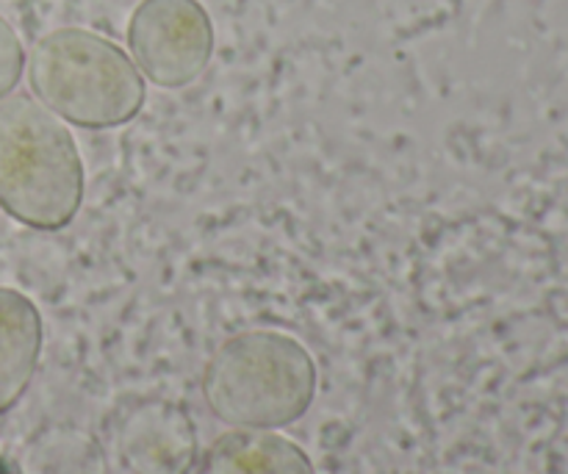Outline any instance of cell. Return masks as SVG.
Masks as SVG:
<instances>
[{
  "mask_svg": "<svg viewBox=\"0 0 568 474\" xmlns=\"http://www.w3.org/2000/svg\"><path fill=\"white\" fill-rule=\"evenodd\" d=\"M87 189L81 150L64 120L33 94L0 98V211L53 233L78 216Z\"/></svg>",
  "mask_w": 568,
  "mask_h": 474,
  "instance_id": "cell-1",
  "label": "cell"
},
{
  "mask_svg": "<svg viewBox=\"0 0 568 474\" xmlns=\"http://www.w3.org/2000/svg\"><path fill=\"white\" fill-rule=\"evenodd\" d=\"M316 364L281 331H244L216 347L203 372L211 414L231 427L277 431L303 420L316 397Z\"/></svg>",
  "mask_w": 568,
  "mask_h": 474,
  "instance_id": "cell-2",
  "label": "cell"
},
{
  "mask_svg": "<svg viewBox=\"0 0 568 474\" xmlns=\"http://www.w3.org/2000/svg\"><path fill=\"white\" fill-rule=\"evenodd\" d=\"M31 94L59 120L87 131L128 125L148 87L131 56L87 28H55L26 59Z\"/></svg>",
  "mask_w": 568,
  "mask_h": 474,
  "instance_id": "cell-3",
  "label": "cell"
},
{
  "mask_svg": "<svg viewBox=\"0 0 568 474\" xmlns=\"http://www.w3.org/2000/svg\"><path fill=\"white\" fill-rule=\"evenodd\" d=\"M128 50L153 87L183 89L214 56V22L200 0H142L128 20Z\"/></svg>",
  "mask_w": 568,
  "mask_h": 474,
  "instance_id": "cell-4",
  "label": "cell"
},
{
  "mask_svg": "<svg viewBox=\"0 0 568 474\" xmlns=\"http://www.w3.org/2000/svg\"><path fill=\"white\" fill-rule=\"evenodd\" d=\"M116 455L131 474H189L197 461V431L170 400H144L122 416Z\"/></svg>",
  "mask_w": 568,
  "mask_h": 474,
  "instance_id": "cell-5",
  "label": "cell"
},
{
  "mask_svg": "<svg viewBox=\"0 0 568 474\" xmlns=\"http://www.w3.org/2000/svg\"><path fill=\"white\" fill-rule=\"evenodd\" d=\"M42 314L28 294L0 286V414L14 409L37 375Z\"/></svg>",
  "mask_w": 568,
  "mask_h": 474,
  "instance_id": "cell-6",
  "label": "cell"
},
{
  "mask_svg": "<svg viewBox=\"0 0 568 474\" xmlns=\"http://www.w3.org/2000/svg\"><path fill=\"white\" fill-rule=\"evenodd\" d=\"M205 474H316L308 453L275 431L236 427L211 444Z\"/></svg>",
  "mask_w": 568,
  "mask_h": 474,
  "instance_id": "cell-7",
  "label": "cell"
},
{
  "mask_svg": "<svg viewBox=\"0 0 568 474\" xmlns=\"http://www.w3.org/2000/svg\"><path fill=\"white\" fill-rule=\"evenodd\" d=\"M20 474H109L94 436L75 425H50L22 447Z\"/></svg>",
  "mask_w": 568,
  "mask_h": 474,
  "instance_id": "cell-8",
  "label": "cell"
},
{
  "mask_svg": "<svg viewBox=\"0 0 568 474\" xmlns=\"http://www.w3.org/2000/svg\"><path fill=\"white\" fill-rule=\"evenodd\" d=\"M22 72H26V48L11 22L0 17V98L14 92Z\"/></svg>",
  "mask_w": 568,
  "mask_h": 474,
  "instance_id": "cell-9",
  "label": "cell"
}]
</instances>
